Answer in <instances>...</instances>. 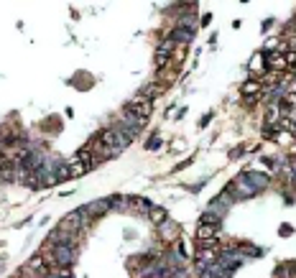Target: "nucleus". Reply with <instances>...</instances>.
<instances>
[{"mask_svg": "<svg viewBox=\"0 0 296 278\" xmlns=\"http://www.w3.org/2000/svg\"><path fill=\"white\" fill-rule=\"evenodd\" d=\"M125 110H128V113H133L138 120L148 123V118H151V113H153V105H151V100H148V97H143V95L138 92V95H133V97L128 100V105H125Z\"/></svg>", "mask_w": 296, "mask_h": 278, "instance_id": "f257e3e1", "label": "nucleus"}, {"mask_svg": "<svg viewBox=\"0 0 296 278\" xmlns=\"http://www.w3.org/2000/svg\"><path fill=\"white\" fill-rule=\"evenodd\" d=\"M84 225H87V220H84V215L77 209V212H72V215H67L64 220L59 222V230L61 232H69V235H77Z\"/></svg>", "mask_w": 296, "mask_h": 278, "instance_id": "f03ea898", "label": "nucleus"}, {"mask_svg": "<svg viewBox=\"0 0 296 278\" xmlns=\"http://www.w3.org/2000/svg\"><path fill=\"white\" fill-rule=\"evenodd\" d=\"M261 92H263V84L258 79H248V82H243V87H240V95L245 97L248 105H256L261 100Z\"/></svg>", "mask_w": 296, "mask_h": 278, "instance_id": "7ed1b4c3", "label": "nucleus"}, {"mask_svg": "<svg viewBox=\"0 0 296 278\" xmlns=\"http://www.w3.org/2000/svg\"><path fill=\"white\" fill-rule=\"evenodd\" d=\"M82 215H84V220H92V217H100V215H105V212H110V199H95V202H90L87 207H82L79 209Z\"/></svg>", "mask_w": 296, "mask_h": 278, "instance_id": "20e7f679", "label": "nucleus"}, {"mask_svg": "<svg viewBox=\"0 0 296 278\" xmlns=\"http://www.w3.org/2000/svg\"><path fill=\"white\" fill-rule=\"evenodd\" d=\"M243 179H245L253 189H256V191H261V189H266V186H268V176H266V174H261V171H245Z\"/></svg>", "mask_w": 296, "mask_h": 278, "instance_id": "39448f33", "label": "nucleus"}, {"mask_svg": "<svg viewBox=\"0 0 296 278\" xmlns=\"http://www.w3.org/2000/svg\"><path fill=\"white\" fill-rule=\"evenodd\" d=\"M158 230H161V240H166V243H174L179 238V225L171 222V220H166Z\"/></svg>", "mask_w": 296, "mask_h": 278, "instance_id": "423d86ee", "label": "nucleus"}, {"mask_svg": "<svg viewBox=\"0 0 296 278\" xmlns=\"http://www.w3.org/2000/svg\"><path fill=\"white\" fill-rule=\"evenodd\" d=\"M26 268H28V271H38L41 276H46L49 271H46V258H44V253H36V255H31V258H28V263H26Z\"/></svg>", "mask_w": 296, "mask_h": 278, "instance_id": "0eeeda50", "label": "nucleus"}, {"mask_svg": "<svg viewBox=\"0 0 296 278\" xmlns=\"http://www.w3.org/2000/svg\"><path fill=\"white\" fill-rule=\"evenodd\" d=\"M217 232H220V225L202 222L199 230H197V240H212V238H217Z\"/></svg>", "mask_w": 296, "mask_h": 278, "instance_id": "6e6552de", "label": "nucleus"}, {"mask_svg": "<svg viewBox=\"0 0 296 278\" xmlns=\"http://www.w3.org/2000/svg\"><path fill=\"white\" fill-rule=\"evenodd\" d=\"M92 166L90 163H84V161H79L77 156L69 161V179H77V176H82V174H87Z\"/></svg>", "mask_w": 296, "mask_h": 278, "instance_id": "1a4fd4ad", "label": "nucleus"}, {"mask_svg": "<svg viewBox=\"0 0 296 278\" xmlns=\"http://www.w3.org/2000/svg\"><path fill=\"white\" fill-rule=\"evenodd\" d=\"M148 220H151L153 225H163L166 220H168V212L163 209V207H151V209H148Z\"/></svg>", "mask_w": 296, "mask_h": 278, "instance_id": "9d476101", "label": "nucleus"}, {"mask_svg": "<svg viewBox=\"0 0 296 278\" xmlns=\"http://www.w3.org/2000/svg\"><path fill=\"white\" fill-rule=\"evenodd\" d=\"M161 92H163V84H158V82H148V84H143V90H141V95L148 97V100L158 97Z\"/></svg>", "mask_w": 296, "mask_h": 278, "instance_id": "9b49d317", "label": "nucleus"}, {"mask_svg": "<svg viewBox=\"0 0 296 278\" xmlns=\"http://www.w3.org/2000/svg\"><path fill=\"white\" fill-rule=\"evenodd\" d=\"M110 209H131V197H110Z\"/></svg>", "mask_w": 296, "mask_h": 278, "instance_id": "f8f14e48", "label": "nucleus"}, {"mask_svg": "<svg viewBox=\"0 0 296 278\" xmlns=\"http://www.w3.org/2000/svg\"><path fill=\"white\" fill-rule=\"evenodd\" d=\"M131 207H133V209H141V212H148L153 204L148 202V199H143V197H131Z\"/></svg>", "mask_w": 296, "mask_h": 278, "instance_id": "ddd939ff", "label": "nucleus"}, {"mask_svg": "<svg viewBox=\"0 0 296 278\" xmlns=\"http://www.w3.org/2000/svg\"><path fill=\"white\" fill-rule=\"evenodd\" d=\"M153 61H156V69H166V64L171 61V54H168V51H161V49H158V51H156V59H153Z\"/></svg>", "mask_w": 296, "mask_h": 278, "instance_id": "4468645a", "label": "nucleus"}, {"mask_svg": "<svg viewBox=\"0 0 296 278\" xmlns=\"http://www.w3.org/2000/svg\"><path fill=\"white\" fill-rule=\"evenodd\" d=\"M184 56H186V46H179V44H176V49H174V59H176V61H184Z\"/></svg>", "mask_w": 296, "mask_h": 278, "instance_id": "2eb2a0df", "label": "nucleus"}]
</instances>
